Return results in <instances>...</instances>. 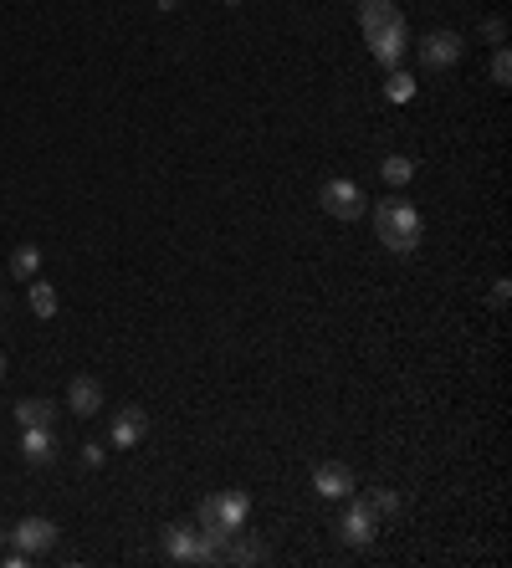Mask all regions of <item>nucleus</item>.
Wrapping results in <instances>:
<instances>
[{
    "label": "nucleus",
    "instance_id": "nucleus-25",
    "mask_svg": "<svg viewBox=\"0 0 512 568\" xmlns=\"http://www.w3.org/2000/svg\"><path fill=\"white\" fill-rule=\"evenodd\" d=\"M226 6H241V0H226Z\"/></svg>",
    "mask_w": 512,
    "mask_h": 568
},
{
    "label": "nucleus",
    "instance_id": "nucleus-17",
    "mask_svg": "<svg viewBox=\"0 0 512 568\" xmlns=\"http://www.w3.org/2000/svg\"><path fill=\"white\" fill-rule=\"evenodd\" d=\"M31 313L36 318H57V292L47 282H36V277H31Z\"/></svg>",
    "mask_w": 512,
    "mask_h": 568
},
{
    "label": "nucleus",
    "instance_id": "nucleus-20",
    "mask_svg": "<svg viewBox=\"0 0 512 568\" xmlns=\"http://www.w3.org/2000/svg\"><path fill=\"white\" fill-rule=\"evenodd\" d=\"M410 93H415V82H410V77H405L400 67H395L390 77H384V98H390V103H405Z\"/></svg>",
    "mask_w": 512,
    "mask_h": 568
},
{
    "label": "nucleus",
    "instance_id": "nucleus-2",
    "mask_svg": "<svg viewBox=\"0 0 512 568\" xmlns=\"http://www.w3.org/2000/svg\"><path fill=\"white\" fill-rule=\"evenodd\" d=\"M420 231H425L420 210L410 200H400V195H390L374 210V236H379V246H390L395 256H410L420 246Z\"/></svg>",
    "mask_w": 512,
    "mask_h": 568
},
{
    "label": "nucleus",
    "instance_id": "nucleus-7",
    "mask_svg": "<svg viewBox=\"0 0 512 568\" xmlns=\"http://www.w3.org/2000/svg\"><path fill=\"white\" fill-rule=\"evenodd\" d=\"M374 528H379V517H374V507H369V502H349V507H344V517H338V533H344V543H349V548L374 543Z\"/></svg>",
    "mask_w": 512,
    "mask_h": 568
},
{
    "label": "nucleus",
    "instance_id": "nucleus-14",
    "mask_svg": "<svg viewBox=\"0 0 512 568\" xmlns=\"http://www.w3.org/2000/svg\"><path fill=\"white\" fill-rule=\"evenodd\" d=\"M16 425H57V405L52 400H21L16 405Z\"/></svg>",
    "mask_w": 512,
    "mask_h": 568
},
{
    "label": "nucleus",
    "instance_id": "nucleus-22",
    "mask_svg": "<svg viewBox=\"0 0 512 568\" xmlns=\"http://www.w3.org/2000/svg\"><path fill=\"white\" fill-rule=\"evenodd\" d=\"M82 461H88V466H103V446H82Z\"/></svg>",
    "mask_w": 512,
    "mask_h": 568
},
{
    "label": "nucleus",
    "instance_id": "nucleus-8",
    "mask_svg": "<svg viewBox=\"0 0 512 568\" xmlns=\"http://www.w3.org/2000/svg\"><path fill=\"white\" fill-rule=\"evenodd\" d=\"M57 451H62V441H57L52 425H26V430H21V456H26L31 466H52Z\"/></svg>",
    "mask_w": 512,
    "mask_h": 568
},
{
    "label": "nucleus",
    "instance_id": "nucleus-18",
    "mask_svg": "<svg viewBox=\"0 0 512 568\" xmlns=\"http://www.w3.org/2000/svg\"><path fill=\"white\" fill-rule=\"evenodd\" d=\"M410 174H415V164L405 159V154H390V159H384V185H410Z\"/></svg>",
    "mask_w": 512,
    "mask_h": 568
},
{
    "label": "nucleus",
    "instance_id": "nucleus-19",
    "mask_svg": "<svg viewBox=\"0 0 512 568\" xmlns=\"http://www.w3.org/2000/svg\"><path fill=\"white\" fill-rule=\"evenodd\" d=\"M369 507H374V517H400V492H390V487H379L374 497H364Z\"/></svg>",
    "mask_w": 512,
    "mask_h": 568
},
{
    "label": "nucleus",
    "instance_id": "nucleus-10",
    "mask_svg": "<svg viewBox=\"0 0 512 568\" xmlns=\"http://www.w3.org/2000/svg\"><path fill=\"white\" fill-rule=\"evenodd\" d=\"M144 435H149V415H144L139 405H123V410L113 415V451H134Z\"/></svg>",
    "mask_w": 512,
    "mask_h": 568
},
{
    "label": "nucleus",
    "instance_id": "nucleus-15",
    "mask_svg": "<svg viewBox=\"0 0 512 568\" xmlns=\"http://www.w3.org/2000/svg\"><path fill=\"white\" fill-rule=\"evenodd\" d=\"M262 558H267V548L256 543V538L231 533V543H226V563H262Z\"/></svg>",
    "mask_w": 512,
    "mask_h": 568
},
{
    "label": "nucleus",
    "instance_id": "nucleus-5",
    "mask_svg": "<svg viewBox=\"0 0 512 568\" xmlns=\"http://www.w3.org/2000/svg\"><path fill=\"white\" fill-rule=\"evenodd\" d=\"M318 205L333 215V221H359V215H364V190L354 180H328Z\"/></svg>",
    "mask_w": 512,
    "mask_h": 568
},
{
    "label": "nucleus",
    "instance_id": "nucleus-6",
    "mask_svg": "<svg viewBox=\"0 0 512 568\" xmlns=\"http://www.w3.org/2000/svg\"><path fill=\"white\" fill-rule=\"evenodd\" d=\"M369 52H374V62L379 67H400V57L410 52V31H405V21H395V26H384V31H374L369 36Z\"/></svg>",
    "mask_w": 512,
    "mask_h": 568
},
{
    "label": "nucleus",
    "instance_id": "nucleus-11",
    "mask_svg": "<svg viewBox=\"0 0 512 568\" xmlns=\"http://www.w3.org/2000/svg\"><path fill=\"white\" fill-rule=\"evenodd\" d=\"M456 57H461V36H456V31H436V36L420 41V62L431 67V72L456 67Z\"/></svg>",
    "mask_w": 512,
    "mask_h": 568
},
{
    "label": "nucleus",
    "instance_id": "nucleus-21",
    "mask_svg": "<svg viewBox=\"0 0 512 568\" xmlns=\"http://www.w3.org/2000/svg\"><path fill=\"white\" fill-rule=\"evenodd\" d=\"M492 82H497V87L512 82V57H507V47H497V57H492Z\"/></svg>",
    "mask_w": 512,
    "mask_h": 568
},
{
    "label": "nucleus",
    "instance_id": "nucleus-24",
    "mask_svg": "<svg viewBox=\"0 0 512 568\" xmlns=\"http://www.w3.org/2000/svg\"><path fill=\"white\" fill-rule=\"evenodd\" d=\"M0 379H6V359H0Z\"/></svg>",
    "mask_w": 512,
    "mask_h": 568
},
{
    "label": "nucleus",
    "instance_id": "nucleus-3",
    "mask_svg": "<svg viewBox=\"0 0 512 568\" xmlns=\"http://www.w3.org/2000/svg\"><path fill=\"white\" fill-rule=\"evenodd\" d=\"M246 517H251V497L246 492H221V497L200 502V528H210V533H241Z\"/></svg>",
    "mask_w": 512,
    "mask_h": 568
},
{
    "label": "nucleus",
    "instance_id": "nucleus-16",
    "mask_svg": "<svg viewBox=\"0 0 512 568\" xmlns=\"http://www.w3.org/2000/svg\"><path fill=\"white\" fill-rule=\"evenodd\" d=\"M36 272H41V251H36V246H16V251H11V277H16V282H31Z\"/></svg>",
    "mask_w": 512,
    "mask_h": 568
},
{
    "label": "nucleus",
    "instance_id": "nucleus-4",
    "mask_svg": "<svg viewBox=\"0 0 512 568\" xmlns=\"http://www.w3.org/2000/svg\"><path fill=\"white\" fill-rule=\"evenodd\" d=\"M6 538H11V543H16L26 558H36V553H52L62 533H57V522H52V517H21Z\"/></svg>",
    "mask_w": 512,
    "mask_h": 568
},
{
    "label": "nucleus",
    "instance_id": "nucleus-23",
    "mask_svg": "<svg viewBox=\"0 0 512 568\" xmlns=\"http://www.w3.org/2000/svg\"><path fill=\"white\" fill-rule=\"evenodd\" d=\"M154 6H159V11H175V6H180V0H154Z\"/></svg>",
    "mask_w": 512,
    "mask_h": 568
},
{
    "label": "nucleus",
    "instance_id": "nucleus-26",
    "mask_svg": "<svg viewBox=\"0 0 512 568\" xmlns=\"http://www.w3.org/2000/svg\"><path fill=\"white\" fill-rule=\"evenodd\" d=\"M0 543H6V528H0Z\"/></svg>",
    "mask_w": 512,
    "mask_h": 568
},
{
    "label": "nucleus",
    "instance_id": "nucleus-9",
    "mask_svg": "<svg viewBox=\"0 0 512 568\" xmlns=\"http://www.w3.org/2000/svg\"><path fill=\"white\" fill-rule=\"evenodd\" d=\"M313 492L328 497V502H344V497L354 492V471H349L344 461H323V466L313 471Z\"/></svg>",
    "mask_w": 512,
    "mask_h": 568
},
{
    "label": "nucleus",
    "instance_id": "nucleus-12",
    "mask_svg": "<svg viewBox=\"0 0 512 568\" xmlns=\"http://www.w3.org/2000/svg\"><path fill=\"white\" fill-rule=\"evenodd\" d=\"M67 410H72V415H82V420L98 415V410H103V384H98L93 374L72 379V384H67Z\"/></svg>",
    "mask_w": 512,
    "mask_h": 568
},
{
    "label": "nucleus",
    "instance_id": "nucleus-1",
    "mask_svg": "<svg viewBox=\"0 0 512 568\" xmlns=\"http://www.w3.org/2000/svg\"><path fill=\"white\" fill-rule=\"evenodd\" d=\"M226 543H231V533L190 528V522H169L164 538H159L169 563H226Z\"/></svg>",
    "mask_w": 512,
    "mask_h": 568
},
{
    "label": "nucleus",
    "instance_id": "nucleus-13",
    "mask_svg": "<svg viewBox=\"0 0 512 568\" xmlns=\"http://www.w3.org/2000/svg\"><path fill=\"white\" fill-rule=\"evenodd\" d=\"M395 21H405L390 0H359V26H364V36H374V31H384V26H395Z\"/></svg>",
    "mask_w": 512,
    "mask_h": 568
}]
</instances>
